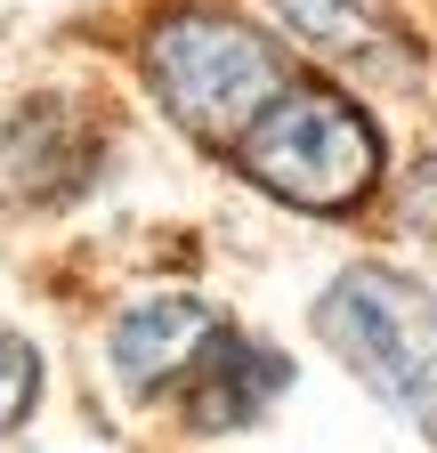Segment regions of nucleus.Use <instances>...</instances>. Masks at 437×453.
<instances>
[{
    "mask_svg": "<svg viewBox=\"0 0 437 453\" xmlns=\"http://www.w3.org/2000/svg\"><path fill=\"white\" fill-rule=\"evenodd\" d=\"M138 81L187 138L235 154V138L292 89V65L227 0H171L138 33Z\"/></svg>",
    "mask_w": 437,
    "mask_h": 453,
    "instance_id": "obj_1",
    "label": "nucleus"
},
{
    "mask_svg": "<svg viewBox=\"0 0 437 453\" xmlns=\"http://www.w3.org/2000/svg\"><path fill=\"white\" fill-rule=\"evenodd\" d=\"M235 170L292 211H356L380 187V170H389V138L349 89L292 81L235 138Z\"/></svg>",
    "mask_w": 437,
    "mask_h": 453,
    "instance_id": "obj_2",
    "label": "nucleus"
},
{
    "mask_svg": "<svg viewBox=\"0 0 437 453\" xmlns=\"http://www.w3.org/2000/svg\"><path fill=\"white\" fill-rule=\"evenodd\" d=\"M316 340L437 445V292L429 283H413L405 267L356 259L316 292Z\"/></svg>",
    "mask_w": 437,
    "mask_h": 453,
    "instance_id": "obj_3",
    "label": "nucleus"
},
{
    "mask_svg": "<svg viewBox=\"0 0 437 453\" xmlns=\"http://www.w3.org/2000/svg\"><path fill=\"white\" fill-rule=\"evenodd\" d=\"M33 405H41V349L17 340V332H0V437L25 429Z\"/></svg>",
    "mask_w": 437,
    "mask_h": 453,
    "instance_id": "obj_8",
    "label": "nucleus"
},
{
    "mask_svg": "<svg viewBox=\"0 0 437 453\" xmlns=\"http://www.w3.org/2000/svg\"><path fill=\"white\" fill-rule=\"evenodd\" d=\"M97 162H105V130L81 97H25L0 122V203L58 211L97 179Z\"/></svg>",
    "mask_w": 437,
    "mask_h": 453,
    "instance_id": "obj_4",
    "label": "nucleus"
},
{
    "mask_svg": "<svg viewBox=\"0 0 437 453\" xmlns=\"http://www.w3.org/2000/svg\"><path fill=\"white\" fill-rule=\"evenodd\" d=\"M284 17V33L324 57L341 73H364V81H421V41L413 25L389 9V0H267Z\"/></svg>",
    "mask_w": 437,
    "mask_h": 453,
    "instance_id": "obj_6",
    "label": "nucleus"
},
{
    "mask_svg": "<svg viewBox=\"0 0 437 453\" xmlns=\"http://www.w3.org/2000/svg\"><path fill=\"white\" fill-rule=\"evenodd\" d=\"M218 324H227V316H218L211 300H195V292H154V300L122 308L114 332H105L114 380H122L130 396H154V388L187 380V365L203 357V340H211Z\"/></svg>",
    "mask_w": 437,
    "mask_h": 453,
    "instance_id": "obj_7",
    "label": "nucleus"
},
{
    "mask_svg": "<svg viewBox=\"0 0 437 453\" xmlns=\"http://www.w3.org/2000/svg\"><path fill=\"white\" fill-rule=\"evenodd\" d=\"M284 388H292L284 349H267V340L218 324L203 340V357L187 365V380H179V429H195V437H235V429H251L267 405H276Z\"/></svg>",
    "mask_w": 437,
    "mask_h": 453,
    "instance_id": "obj_5",
    "label": "nucleus"
},
{
    "mask_svg": "<svg viewBox=\"0 0 437 453\" xmlns=\"http://www.w3.org/2000/svg\"><path fill=\"white\" fill-rule=\"evenodd\" d=\"M397 219L413 226L421 243H437V154L421 170H405V187H397Z\"/></svg>",
    "mask_w": 437,
    "mask_h": 453,
    "instance_id": "obj_9",
    "label": "nucleus"
}]
</instances>
